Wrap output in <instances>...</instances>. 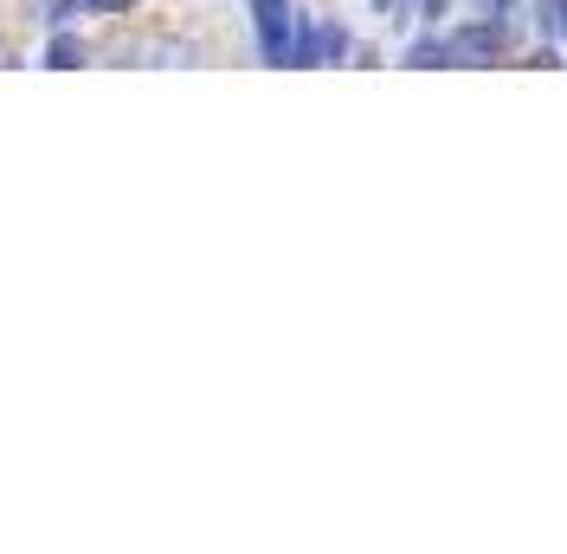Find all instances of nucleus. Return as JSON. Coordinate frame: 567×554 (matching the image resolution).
Segmentation results:
<instances>
[{
    "label": "nucleus",
    "instance_id": "nucleus-1",
    "mask_svg": "<svg viewBox=\"0 0 567 554\" xmlns=\"http://www.w3.org/2000/svg\"><path fill=\"white\" fill-rule=\"evenodd\" d=\"M251 27H258V52H265V65H290V45H297L290 0H251Z\"/></svg>",
    "mask_w": 567,
    "mask_h": 554
},
{
    "label": "nucleus",
    "instance_id": "nucleus-2",
    "mask_svg": "<svg viewBox=\"0 0 567 554\" xmlns=\"http://www.w3.org/2000/svg\"><path fill=\"white\" fill-rule=\"evenodd\" d=\"M445 52H452V65H496L503 59V20H477V27H458V33L445 39Z\"/></svg>",
    "mask_w": 567,
    "mask_h": 554
},
{
    "label": "nucleus",
    "instance_id": "nucleus-3",
    "mask_svg": "<svg viewBox=\"0 0 567 554\" xmlns=\"http://www.w3.org/2000/svg\"><path fill=\"white\" fill-rule=\"evenodd\" d=\"M406 65H452V52H445V39H413Z\"/></svg>",
    "mask_w": 567,
    "mask_h": 554
},
{
    "label": "nucleus",
    "instance_id": "nucleus-4",
    "mask_svg": "<svg viewBox=\"0 0 567 554\" xmlns=\"http://www.w3.org/2000/svg\"><path fill=\"white\" fill-rule=\"evenodd\" d=\"M78 59H84V52H78V39H52V59H45V65L71 71V65H78Z\"/></svg>",
    "mask_w": 567,
    "mask_h": 554
},
{
    "label": "nucleus",
    "instance_id": "nucleus-5",
    "mask_svg": "<svg viewBox=\"0 0 567 554\" xmlns=\"http://www.w3.org/2000/svg\"><path fill=\"white\" fill-rule=\"evenodd\" d=\"M71 7H84V13H123V7H136V0H71Z\"/></svg>",
    "mask_w": 567,
    "mask_h": 554
},
{
    "label": "nucleus",
    "instance_id": "nucleus-6",
    "mask_svg": "<svg viewBox=\"0 0 567 554\" xmlns=\"http://www.w3.org/2000/svg\"><path fill=\"white\" fill-rule=\"evenodd\" d=\"M477 7H484V13H491V20H503V13H509V7H516V0H477Z\"/></svg>",
    "mask_w": 567,
    "mask_h": 554
},
{
    "label": "nucleus",
    "instance_id": "nucleus-7",
    "mask_svg": "<svg viewBox=\"0 0 567 554\" xmlns=\"http://www.w3.org/2000/svg\"><path fill=\"white\" fill-rule=\"evenodd\" d=\"M374 7H381V13H388V7H393V0H374Z\"/></svg>",
    "mask_w": 567,
    "mask_h": 554
}]
</instances>
